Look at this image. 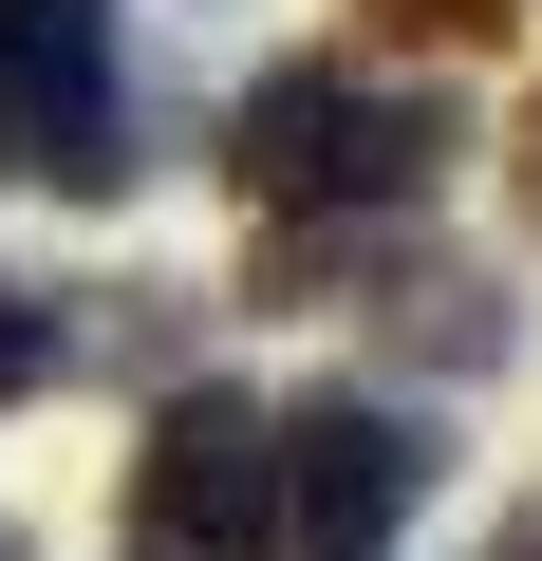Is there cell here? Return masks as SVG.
I'll list each match as a JSON object with an SVG mask.
<instances>
[{
    "label": "cell",
    "mask_w": 542,
    "mask_h": 561,
    "mask_svg": "<svg viewBox=\"0 0 542 561\" xmlns=\"http://www.w3.org/2000/svg\"><path fill=\"white\" fill-rule=\"evenodd\" d=\"M449 150H468V113L412 76H356V57H281L224 113V187L262 225H412Z\"/></svg>",
    "instance_id": "6da1fadb"
},
{
    "label": "cell",
    "mask_w": 542,
    "mask_h": 561,
    "mask_svg": "<svg viewBox=\"0 0 542 561\" xmlns=\"http://www.w3.org/2000/svg\"><path fill=\"white\" fill-rule=\"evenodd\" d=\"M0 169H38L76 206L131 187V76H113V0H0Z\"/></svg>",
    "instance_id": "7a4b0ae2"
},
{
    "label": "cell",
    "mask_w": 542,
    "mask_h": 561,
    "mask_svg": "<svg viewBox=\"0 0 542 561\" xmlns=\"http://www.w3.org/2000/svg\"><path fill=\"white\" fill-rule=\"evenodd\" d=\"M131 561H281V449H262V393H169L131 449Z\"/></svg>",
    "instance_id": "3957f363"
},
{
    "label": "cell",
    "mask_w": 542,
    "mask_h": 561,
    "mask_svg": "<svg viewBox=\"0 0 542 561\" xmlns=\"http://www.w3.org/2000/svg\"><path fill=\"white\" fill-rule=\"evenodd\" d=\"M262 449H281V561H374L449 468L430 412H393V393H300V412H262Z\"/></svg>",
    "instance_id": "277c9868"
},
{
    "label": "cell",
    "mask_w": 542,
    "mask_h": 561,
    "mask_svg": "<svg viewBox=\"0 0 542 561\" xmlns=\"http://www.w3.org/2000/svg\"><path fill=\"white\" fill-rule=\"evenodd\" d=\"M76 375V319L57 300H20V280H0V412H20V393H57Z\"/></svg>",
    "instance_id": "5b68a950"
},
{
    "label": "cell",
    "mask_w": 542,
    "mask_h": 561,
    "mask_svg": "<svg viewBox=\"0 0 542 561\" xmlns=\"http://www.w3.org/2000/svg\"><path fill=\"white\" fill-rule=\"evenodd\" d=\"M374 20H393V38H486L505 0H374Z\"/></svg>",
    "instance_id": "8992f818"
},
{
    "label": "cell",
    "mask_w": 542,
    "mask_h": 561,
    "mask_svg": "<svg viewBox=\"0 0 542 561\" xmlns=\"http://www.w3.org/2000/svg\"><path fill=\"white\" fill-rule=\"evenodd\" d=\"M523 206H542V94H523Z\"/></svg>",
    "instance_id": "52a82bcc"
},
{
    "label": "cell",
    "mask_w": 542,
    "mask_h": 561,
    "mask_svg": "<svg viewBox=\"0 0 542 561\" xmlns=\"http://www.w3.org/2000/svg\"><path fill=\"white\" fill-rule=\"evenodd\" d=\"M486 561H542V505H523V524H505V542H486Z\"/></svg>",
    "instance_id": "ba28073f"
},
{
    "label": "cell",
    "mask_w": 542,
    "mask_h": 561,
    "mask_svg": "<svg viewBox=\"0 0 542 561\" xmlns=\"http://www.w3.org/2000/svg\"><path fill=\"white\" fill-rule=\"evenodd\" d=\"M0 561H20V542H0Z\"/></svg>",
    "instance_id": "9c48e42d"
}]
</instances>
